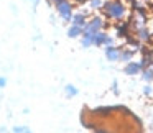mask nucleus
Listing matches in <instances>:
<instances>
[{"label": "nucleus", "instance_id": "obj_1", "mask_svg": "<svg viewBox=\"0 0 153 133\" xmlns=\"http://www.w3.org/2000/svg\"><path fill=\"white\" fill-rule=\"evenodd\" d=\"M102 12L105 13V17L109 18V20L119 21L123 18L127 8L120 0H105V2H104V7H102Z\"/></svg>", "mask_w": 153, "mask_h": 133}, {"label": "nucleus", "instance_id": "obj_2", "mask_svg": "<svg viewBox=\"0 0 153 133\" xmlns=\"http://www.w3.org/2000/svg\"><path fill=\"white\" fill-rule=\"evenodd\" d=\"M56 8H58V13L61 15V18H63L64 21L73 20V4H71L69 0H64V2L58 4Z\"/></svg>", "mask_w": 153, "mask_h": 133}, {"label": "nucleus", "instance_id": "obj_3", "mask_svg": "<svg viewBox=\"0 0 153 133\" xmlns=\"http://www.w3.org/2000/svg\"><path fill=\"white\" fill-rule=\"evenodd\" d=\"M123 72H125L127 76H137V74L142 72V66H140V63H137V61H128L127 66L123 67Z\"/></svg>", "mask_w": 153, "mask_h": 133}, {"label": "nucleus", "instance_id": "obj_4", "mask_svg": "<svg viewBox=\"0 0 153 133\" xmlns=\"http://www.w3.org/2000/svg\"><path fill=\"white\" fill-rule=\"evenodd\" d=\"M105 58L109 61H120V48L114 46V44H107L105 46Z\"/></svg>", "mask_w": 153, "mask_h": 133}, {"label": "nucleus", "instance_id": "obj_5", "mask_svg": "<svg viewBox=\"0 0 153 133\" xmlns=\"http://www.w3.org/2000/svg\"><path fill=\"white\" fill-rule=\"evenodd\" d=\"M71 23L84 28V25L87 23V13H84V12H79V13H74V15H73V20H71Z\"/></svg>", "mask_w": 153, "mask_h": 133}, {"label": "nucleus", "instance_id": "obj_6", "mask_svg": "<svg viewBox=\"0 0 153 133\" xmlns=\"http://www.w3.org/2000/svg\"><path fill=\"white\" fill-rule=\"evenodd\" d=\"M137 38H138L142 43H146V41L152 40V33L148 31L146 27H140V28H137Z\"/></svg>", "mask_w": 153, "mask_h": 133}, {"label": "nucleus", "instance_id": "obj_7", "mask_svg": "<svg viewBox=\"0 0 153 133\" xmlns=\"http://www.w3.org/2000/svg\"><path fill=\"white\" fill-rule=\"evenodd\" d=\"M107 36H109V35H107L105 31H102V30L96 31V33H94V44H96V46H105Z\"/></svg>", "mask_w": 153, "mask_h": 133}, {"label": "nucleus", "instance_id": "obj_8", "mask_svg": "<svg viewBox=\"0 0 153 133\" xmlns=\"http://www.w3.org/2000/svg\"><path fill=\"white\" fill-rule=\"evenodd\" d=\"M133 54H135V50H127V48H120V61H132Z\"/></svg>", "mask_w": 153, "mask_h": 133}, {"label": "nucleus", "instance_id": "obj_9", "mask_svg": "<svg viewBox=\"0 0 153 133\" xmlns=\"http://www.w3.org/2000/svg\"><path fill=\"white\" fill-rule=\"evenodd\" d=\"M68 36H69V38L82 36V27H77V25H71L69 30H68Z\"/></svg>", "mask_w": 153, "mask_h": 133}, {"label": "nucleus", "instance_id": "obj_10", "mask_svg": "<svg viewBox=\"0 0 153 133\" xmlns=\"http://www.w3.org/2000/svg\"><path fill=\"white\" fill-rule=\"evenodd\" d=\"M142 77H143V81H146V82H152L153 81V69L152 67H145V69H142Z\"/></svg>", "mask_w": 153, "mask_h": 133}, {"label": "nucleus", "instance_id": "obj_11", "mask_svg": "<svg viewBox=\"0 0 153 133\" xmlns=\"http://www.w3.org/2000/svg\"><path fill=\"white\" fill-rule=\"evenodd\" d=\"M81 44H82L84 48H89L94 44V35H89V36H82V40H81Z\"/></svg>", "mask_w": 153, "mask_h": 133}, {"label": "nucleus", "instance_id": "obj_12", "mask_svg": "<svg viewBox=\"0 0 153 133\" xmlns=\"http://www.w3.org/2000/svg\"><path fill=\"white\" fill-rule=\"evenodd\" d=\"M89 7L92 8V10H102L104 7V0H89Z\"/></svg>", "mask_w": 153, "mask_h": 133}, {"label": "nucleus", "instance_id": "obj_13", "mask_svg": "<svg viewBox=\"0 0 153 133\" xmlns=\"http://www.w3.org/2000/svg\"><path fill=\"white\" fill-rule=\"evenodd\" d=\"M66 94H68L69 97H74V95L77 94V89H76L74 86H66Z\"/></svg>", "mask_w": 153, "mask_h": 133}, {"label": "nucleus", "instance_id": "obj_14", "mask_svg": "<svg viewBox=\"0 0 153 133\" xmlns=\"http://www.w3.org/2000/svg\"><path fill=\"white\" fill-rule=\"evenodd\" d=\"M143 94L150 95V94H152V87H150V86H145V89H143Z\"/></svg>", "mask_w": 153, "mask_h": 133}, {"label": "nucleus", "instance_id": "obj_15", "mask_svg": "<svg viewBox=\"0 0 153 133\" xmlns=\"http://www.w3.org/2000/svg\"><path fill=\"white\" fill-rule=\"evenodd\" d=\"M13 132H28V130H27V128H23V126H15Z\"/></svg>", "mask_w": 153, "mask_h": 133}, {"label": "nucleus", "instance_id": "obj_16", "mask_svg": "<svg viewBox=\"0 0 153 133\" xmlns=\"http://www.w3.org/2000/svg\"><path fill=\"white\" fill-rule=\"evenodd\" d=\"M107 44H114V40H112V36H110V35L107 36V40H105V46H107Z\"/></svg>", "mask_w": 153, "mask_h": 133}, {"label": "nucleus", "instance_id": "obj_17", "mask_svg": "<svg viewBox=\"0 0 153 133\" xmlns=\"http://www.w3.org/2000/svg\"><path fill=\"white\" fill-rule=\"evenodd\" d=\"M5 82H7V81H5L4 77H0V87H4V86H5Z\"/></svg>", "mask_w": 153, "mask_h": 133}, {"label": "nucleus", "instance_id": "obj_18", "mask_svg": "<svg viewBox=\"0 0 153 133\" xmlns=\"http://www.w3.org/2000/svg\"><path fill=\"white\" fill-rule=\"evenodd\" d=\"M61 2H64V0H53V4H54V7H56L58 4H61Z\"/></svg>", "mask_w": 153, "mask_h": 133}, {"label": "nucleus", "instance_id": "obj_19", "mask_svg": "<svg viewBox=\"0 0 153 133\" xmlns=\"http://www.w3.org/2000/svg\"><path fill=\"white\" fill-rule=\"evenodd\" d=\"M74 2H77V4H84V2H87V0H74Z\"/></svg>", "mask_w": 153, "mask_h": 133}, {"label": "nucleus", "instance_id": "obj_20", "mask_svg": "<svg viewBox=\"0 0 153 133\" xmlns=\"http://www.w3.org/2000/svg\"><path fill=\"white\" fill-rule=\"evenodd\" d=\"M127 2H128V4H133V2H137V0H127Z\"/></svg>", "mask_w": 153, "mask_h": 133}, {"label": "nucleus", "instance_id": "obj_21", "mask_svg": "<svg viewBox=\"0 0 153 133\" xmlns=\"http://www.w3.org/2000/svg\"><path fill=\"white\" fill-rule=\"evenodd\" d=\"M152 38H153V33H152Z\"/></svg>", "mask_w": 153, "mask_h": 133}]
</instances>
